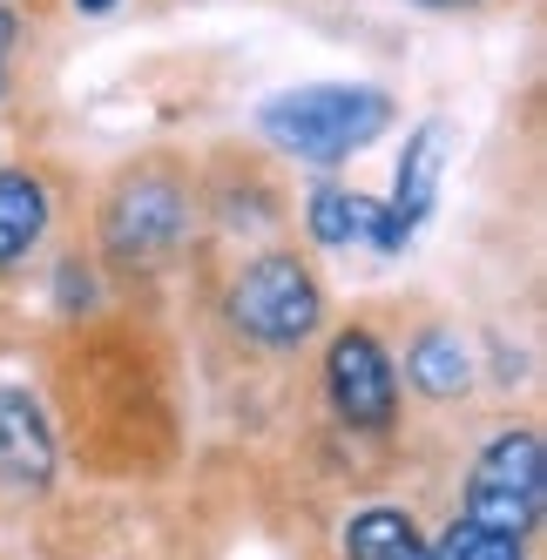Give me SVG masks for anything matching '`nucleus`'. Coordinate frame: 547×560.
Instances as JSON below:
<instances>
[{"instance_id":"3","label":"nucleus","mask_w":547,"mask_h":560,"mask_svg":"<svg viewBox=\"0 0 547 560\" xmlns=\"http://www.w3.org/2000/svg\"><path fill=\"white\" fill-rule=\"evenodd\" d=\"M230 331L264 345V351H298L325 325V284L298 250H264L230 277Z\"/></svg>"},{"instance_id":"13","label":"nucleus","mask_w":547,"mask_h":560,"mask_svg":"<svg viewBox=\"0 0 547 560\" xmlns=\"http://www.w3.org/2000/svg\"><path fill=\"white\" fill-rule=\"evenodd\" d=\"M48 298H55V311H61V317H82V311H95V304H102V277H95V264H82V257H61V264H55V284H48Z\"/></svg>"},{"instance_id":"14","label":"nucleus","mask_w":547,"mask_h":560,"mask_svg":"<svg viewBox=\"0 0 547 560\" xmlns=\"http://www.w3.org/2000/svg\"><path fill=\"white\" fill-rule=\"evenodd\" d=\"M14 42H21V14H14V8H0V61L14 55Z\"/></svg>"},{"instance_id":"4","label":"nucleus","mask_w":547,"mask_h":560,"mask_svg":"<svg viewBox=\"0 0 547 560\" xmlns=\"http://www.w3.org/2000/svg\"><path fill=\"white\" fill-rule=\"evenodd\" d=\"M466 520L480 527H500V534H521L534 540L540 534V513H547V446L534 425H507L493 432L474 472H466Z\"/></svg>"},{"instance_id":"16","label":"nucleus","mask_w":547,"mask_h":560,"mask_svg":"<svg viewBox=\"0 0 547 560\" xmlns=\"http://www.w3.org/2000/svg\"><path fill=\"white\" fill-rule=\"evenodd\" d=\"M123 0H74V14H115Z\"/></svg>"},{"instance_id":"8","label":"nucleus","mask_w":547,"mask_h":560,"mask_svg":"<svg viewBox=\"0 0 547 560\" xmlns=\"http://www.w3.org/2000/svg\"><path fill=\"white\" fill-rule=\"evenodd\" d=\"M55 459L61 453H55V425L42 412V398L27 385L0 378V472L27 493H42V487H55Z\"/></svg>"},{"instance_id":"15","label":"nucleus","mask_w":547,"mask_h":560,"mask_svg":"<svg viewBox=\"0 0 547 560\" xmlns=\"http://www.w3.org/2000/svg\"><path fill=\"white\" fill-rule=\"evenodd\" d=\"M412 8H433V14H474V8H487V0H412Z\"/></svg>"},{"instance_id":"17","label":"nucleus","mask_w":547,"mask_h":560,"mask_svg":"<svg viewBox=\"0 0 547 560\" xmlns=\"http://www.w3.org/2000/svg\"><path fill=\"white\" fill-rule=\"evenodd\" d=\"M0 102H8V61H0Z\"/></svg>"},{"instance_id":"10","label":"nucleus","mask_w":547,"mask_h":560,"mask_svg":"<svg viewBox=\"0 0 547 560\" xmlns=\"http://www.w3.org/2000/svg\"><path fill=\"white\" fill-rule=\"evenodd\" d=\"M406 385L419 398H459L474 385V345H466L453 325H426L406 345Z\"/></svg>"},{"instance_id":"5","label":"nucleus","mask_w":547,"mask_h":560,"mask_svg":"<svg viewBox=\"0 0 547 560\" xmlns=\"http://www.w3.org/2000/svg\"><path fill=\"white\" fill-rule=\"evenodd\" d=\"M325 406L351 432H393L399 425V358L379 331L345 325L325 345Z\"/></svg>"},{"instance_id":"9","label":"nucleus","mask_w":547,"mask_h":560,"mask_svg":"<svg viewBox=\"0 0 547 560\" xmlns=\"http://www.w3.org/2000/svg\"><path fill=\"white\" fill-rule=\"evenodd\" d=\"M55 230V189L34 170H0V277L21 270Z\"/></svg>"},{"instance_id":"2","label":"nucleus","mask_w":547,"mask_h":560,"mask_svg":"<svg viewBox=\"0 0 547 560\" xmlns=\"http://www.w3.org/2000/svg\"><path fill=\"white\" fill-rule=\"evenodd\" d=\"M189 230H197V189H189L170 163H142L102 196V257L129 277H149L183 257Z\"/></svg>"},{"instance_id":"6","label":"nucleus","mask_w":547,"mask_h":560,"mask_svg":"<svg viewBox=\"0 0 547 560\" xmlns=\"http://www.w3.org/2000/svg\"><path fill=\"white\" fill-rule=\"evenodd\" d=\"M304 236L318 250H379V257H399L412 244V230L385 210V196L345 189V183H318L304 196Z\"/></svg>"},{"instance_id":"12","label":"nucleus","mask_w":547,"mask_h":560,"mask_svg":"<svg viewBox=\"0 0 547 560\" xmlns=\"http://www.w3.org/2000/svg\"><path fill=\"white\" fill-rule=\"evenodd\" d=\"M433 560H527V540L521 534H500V527H480V520H453V527L440 534Z\"/></svg>"},{"instance_id":"7","label":"nucleus","mask_w":547,"mask_h":560,"mask_svg":"<svg viewBox=\"0 0 547 560\" xmlns=\"http://www.w3.org/2000/svg\"><path fill=\"white\" fill-rule=\"evenodd\" d=\"M453 170V122L446 115H426V122L406 129V149H399V163H393V196H385V210H393L412 236L419 223L440 210V183Z\"/></svg>"},{"instance_id":"11","label":"nucleus","mask_w":547,"mask_h":560,"mask_svg":"<svg viewBox=\"0 0 547 560\" xmlns=\"http://www.w3.org/2000/svg\"><path fill=\"white\" fill-rule=\"evenodd\" d=\"M345 560H433V540L419 534L406 506H359L338 534Z\"/></svg>"},{"instance_id":"1","label":"nucleus","mask_w":547,"mask_h":560,"mask_svg":"<svg viewBox=\"0 0 547 560\" xmlns=\"http://www.w3.org/2000/svg\"><path fill=\"white\" fill-rule=\"evenodd\" d=\"M393 122L399 102L379 82H298L257 108V136L311 170H338L351 155H365L372 142L393 136Z\"/></svg>"}]
</instances>
